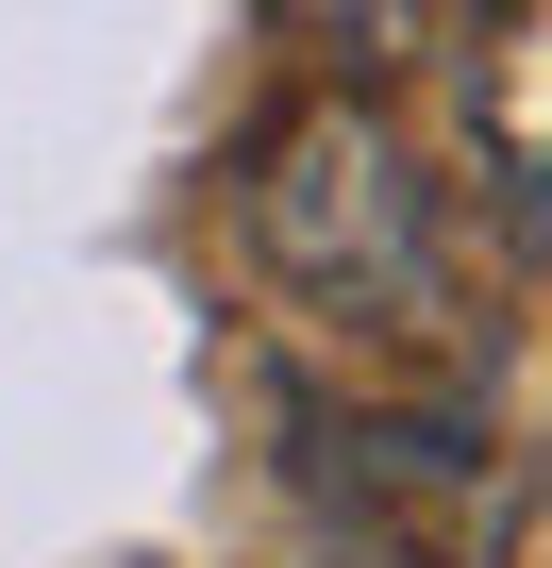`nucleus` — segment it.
Returning <instances> with one entry per match:
<instances>
[{"instance_id":"obj_1","label":"nucleus","mask_w":552,"mask_h":568,"mask_svg":"<svg viewBox=\"0 0 552 568\" xmlns=\"http://www.w3.org/2000/svg\"><path fill=\"white\" fill-rule=\"evenodd\" d=\"M234 234L285 302L352 318V335H435L452 302V217H435V168L385 101H285L234 168Z\"/></svg>"},{"instance_id":"obj_2","label":"nucleus","mask_w":552,"mask_h":568,"mask_svg":"<svg viewBox=\"0 0 552 568\" xmlns=\"http://www.w3.org/2000/svg\"><path fill=\"white\" fill-rule=\"evenodd\" d=\"M319 568H435V551H402V535H352V551H319Z\"/></svg>"}]
</instances>
